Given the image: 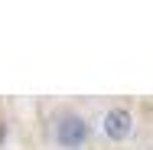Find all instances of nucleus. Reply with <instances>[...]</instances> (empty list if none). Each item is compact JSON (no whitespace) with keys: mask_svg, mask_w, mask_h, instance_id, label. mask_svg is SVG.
I'll list each match as a JSON object with an SVG mask.
<instances>
[{"mask_svg":"<svg viewBox=\"0 0 153 150\" xmlns=\"http://www.w3.org/2000/svg\"><path fill=\"white\" fill-rule=\"evenodd\" d=\"M101 131H104L108 140L121 144V140H127V137L134 134V114H130L127 108H108L104 118H101Z\"/></svg>","mask_w":153,"mask_h":150,"instance_id":"obj_2","label":"nucleus"},{"mask_svg":"<svg viewBox=\"0 0 153 150\" xmlns=\"http://www.w3.org/2000/svg\"><path fill=\"white\" fill-rule=\"evenodd\" d=\"M52 137L62 150H78L88 144V121L82 114H62L52 127Z\"/></svg>","mask_w":153,"mask_h":150,"instance_id":"obj_1","label":"nucleus"},{"mask_svg":"<svg viewBox=\"0 0 153 150\" xmlns=\"http://www.w3.org/2000/svg\"><path fill=\"white\" fill-rule=\"evenodd\" d=\"M3 134H7V127H3V124H0V140H3Z\"/></svg>","mask_w":153,"mask_h":150,"instance_id":"obj_3","label":"nucleus"}]
</instances>
